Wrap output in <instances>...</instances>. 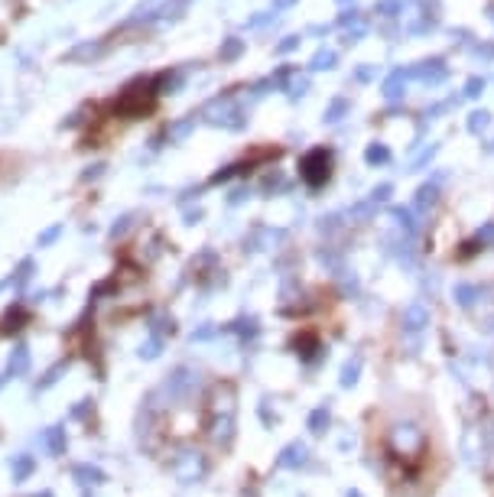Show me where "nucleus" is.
I'll return each instance as SVG.
<instances>
[{"label":"nucleus","instance_id":"f257e3e1","mask_svg":"<svg viewBox=\"0 0 494 497\" xmlns=\"http://www.w3.org/2000/svg\"><path fill=\"white\" fill-rule=\"evenodd\" d=\"M423 432L417 426H394L390 429V445L397 459H417V452H423Z\"/></svg>","mask_w":494,"mask_h":497},{"label":"nucleus","instance_id":"f03ea898","mask_svg":"<svg viewBox=\"0 0 494 497\" xmlns=\"http://www.w3.org/2000/svg\"><path fill=\"white\" fill-rule=\"evenodd\" d=\"M299 172H303V179L309 182V186L319 188L325 179H329V153H325V150H313V153H309V156L303 160Z\"/></svg>","mask_w":494,"mask_h":497},{"label":"nucleus","instance_id":"7ed1b4c3","mask_svg":"<svg viewBox=\"0 0 494 497\" xmlns=\"http://www.w3.org/2000/svg\"><path fill=\"white\" fill-rule=\"evenodd\" d=\"M449 75V66L446 59H423V62H417L413 68H407V78H417V82H429V84H439L442 78Z\"/></svg>","mask_w":494,"mask_h":497},{"label":"nucleus","instance_id":"20e7f679","mask_svg":"<svg viewBox=\"0 0 494 497\" xmlns=\"http://www.w3.org/2000/svg\"><path fill=\"white\" fill-rule=\"evenodd\" d=\"M403 91H407V72H403V68L390 72V75L384 78V84H380L384 101H400V98H403Z\"/></svg>","mask_w":494,"mask_h":497},{"label":"nucleus","instance_id":"39448f33","mask_svg":"<svg viewBox=\"0 0 494 497\" xmlns=\"http://www.w3.org/2000/svg\"><path fill=\"white\" fill-rule=\"evenodd\" d=\"M403 329L407 332H419V329H426L429 325V309L426 306H419V302H413V306H407L403 309Z\"/></svg>","mask_w":494,"mask_h":497},{"label":"nucleus","instance_id":"423d86ee","mask_svg":"<svg viewBox=\"0 0 494 497\" xmlns=\"http://www.w3.org/2000/svg\"><path fill=\"white\" fill-rule=\"evenodd\" d=\"M439 202V186L436 182H426V186L417 188V198H413V212H419V215H426L429 208Z\"/></svg>","mask_w":494,"mask_h":497},{"label":"nucleus","instance_id":"0eeeda50","mask_svg":"<svg viewBox=\"0 0 494 497\" xmlns=\"http://www.w3.org/2000/svg\"><path fill=\"white\" fill-rule=\"evenodd\" d=\"M348 111H352V101H348V98H335V101L325 107V117H322V121H325V124H338Z\"/></svg>","mask_w":494,"mask_h":497},{"label":"nucleus","instance_id":"6e6552de","mask_svg":"<svg viewBox=\"0 0 494 497\" xmlns=\"http://www.w3.org/2000/svg\"><path fill=\"white\" fill-rule=\"evenodd\" d=\"M390 218H394V221H397V225L403 228L407 235H413V231H417V212H413V208H390Z\"/></svg>","mask_w":494,"mask_h":497},{"label":"nucleus","instance_id":"1a4fd4ad","mask_svg":"<svg viewBox=\"0 0 494 497\" xmlns=\"http://www.w3.org/2000/svg\"><path fill=\"white\" fill-rule=\"evenodd\" d=\"M335 62H338V56H335V49H319L313 56V62H309V68H315V72H322V68H335Z\"/></svg>","mask_w":494,"mask_h":497},{"label":"nucleus","instance_id":"9d476101","mask_svg":"<svg viewBox=\"0 0 494 497\" xmlns=\"http://www.w3.org/2000/svg\"><path fill=\"white\" fill-rule=\"evenodd\" d=\"M374 212H377V202L364 198V202H358V205L348 208V218H352V221H368V218L374 215Z\"/></svg>","mask_w":494,"mask_h":497},{"label":"nucleus","instance_id":"9b49d317","mask_svg":"<svg viewBox=\"0 0 494 497\" xmlns=\"http://www.w3.org/2000/svg\"><path fill=\"white\" fill-rule=\"evenodd\" d=\"M241 52H244V39H238V36L225 39V43H221V49H218V56L225 59V62H231V59H238Z\"/></svg>","mask_w":494,"mask_h":497},{"label":"nucleus","instance_id":"f8f14e48","mask_svg":"<svg viewBox=\"0 0 494 497\" xmlns=\"http://www.w3.org/2000/svg\"><path fill=\"white\" fill-rule=\"evenodd\" d=\"M491 127V114L488 111H472L468 114V131L472 133H485Z\"/></svg>","mask_w":494,"mask_h":497},{"label":"nucleus","instance_id":"ddd939ff","mask_svg":"<svg viewBox=\"0 0 494 497\" xmlns=\"http://www.w3.org/2000/svg\"><path fill=\"white\" fill-rule=\"evenodd\" d=\"M364 160H368L370 166H380V163L390 160V150L384 147V143H370L368 150H364Z\"/></svg>","mask_w":494,"mask_h":497},{"label":"nucleus","instance_id":"4468645a","mask_svg":"<svg viewBox=\"0 0 494 497\" xmlns=\"http://www.w3.org/2000/svg\"><path fill=\"white\" fill-rule=\"evenodd\" d=\"M95 56H101V46H91V43H82L78 49H72L68 52V62H78V59H95Z\"/></svg>","mask_w":494,"mask_h":497},{"label":"nucleus","instance_id":"2eb2a0df","mask_svg":"<svg viewBox=\"0 0 494 497\" xmlns=\"http://www.w3.org/2000/svg\"><path fill=\"white\" fill-rule=\"evenodd\" d=\"M374 10L380 17H397V13H403V0H380Z\"/></svg>","mask_w":494,"mask_h":497},{"label":"nucleus","instance_id":"dca6fc26","mask_svg":"<svg viewBox=\"0 0 494 497\" xmlns=\"http://www.w3.org/2000/svg\"><path fill=\"white\" fill-rule=\"evenodd\" d=\"M358 371H361V357H354V361H348L342 371V384L345 387H352L354 380H358Z\"/></svg>","mask_w":494,"mask_h":497},{"label":"nucleus","instance_id":"f3484780","mask_svg":"<svg viewBox=\"0 0 494 497\" xmlns=\"http://www.w3.org/2000/svg\"><path fill=\"white\" fill-rule=\"evenodd\" d=\"M481 91H485V78H481V75H472V78L465 82V91H462V94H465V98H478Z\"/></svg>","mask_w":494,"mask_h":497},{"label":"nucleus","instance_id":"a211bd4d","mask_svg":"<svg viewBox=\"0 0 494 497\" xmlns=\"http://www.w3.org/2000/svg\"><path fill=\"white\" fill-rule=\"evenodd\" d=\"M390 195H394V186H390V182H380V186L370 188V202H377V205L380 202H387Z\"/></svg>","mask_w":494,"mask_h":497},{"label":"nucleus","instance_id":"6ab92c4d","mask_svg":"<svg viewBox=\"0 0 494 497\" xmlns=\"http://www.w3.org/2000/svg\"><path fill=\"white\" fill-rule=\"evenodd\" d=\"M192 127H195V117H189V121L176 124V127L170 131V140H182V137H189V133H192Z\"/></svg>","mask_w":494,"mask_h":497},{"label":"nucleus","instance_id":"aec40b11","mask_svg":"<svg viewBox=\"0 0 494 497\" xmlns=\"http://www.w3.org/2000/svg\"><path fill=\"white\" fill-rule=\"evenodd\" d=\"M475 296H478L475 286H456V299H458V306H472V302H475Z\"/></svg>","mask_w":494,"mask_h":497},{"label":"nucleus","instance_id":"412c9836","mask_svg":"<svg viewBox=\"0 0 494 497\" xmlns=\"http://www.w3.org/2000/svg\"><path fill=\"white\" fill-rule=\"evenodd\" d=\"M436 153H439V143H433V147H426V150L419 153L417 160L410 163V169H423V166H426V163H429V160H433V156H436Z\"/></svg>","mask_w":494,"mask_h":497},{"label":"nucleus","instance_id":"4be33fe9","mask_svg":"<svg viewBox=\"0 0 494 497\" xmlns=\"http://www.w3.org/2000/svg\"><path fill=\"white\" fill-rule=\"evenodd\" d=\"M354 78H358V82H374V78H377V66L364 62V66L358 68V72H354Z\"/></svg>","mask_w":494,"mask_h":497},{"label":"nucleus","instance_id":"5701e85b","mask_svg":"<svg viewBox=\"0 0 494 497\" xmlns=\"http://www.w3.org/2000/svg\"><path fill=\"white\" fill-rule=\"evenodd\" d=\"M186 7H189V0H172V3L163 7V17H182L179 10H186Z\"/></svg>","mask_w":494,"mask_h":497},{"label":"nucleus","instance_id":"b1692460","mask_svg":"<svg viewBox=\"0 0 494 497\" xmlns=\"http://www.w3.org/2000/svg\"><path fill=\"white\" fill-rule=\"evenodd\" d=\"M303 445H293V449H286V455H283V465H296V461H303Z\"/></svg>","mask_w":494,"mask_h":497},{"label":"nucleus","instance_id":"393cba45","mask_svg":"<svg viewBox=\"0 0 494 497\" xmlns=\"http://www.w3.org/2000/svg\"><path fill=\"white\" fill-rule=\"evenodd\" d=\"M306 88H309V82H306V78H296V82H290V98H303Z\"/></svg>","mask_w":494,"mask_h":497},{"label":"nucleus","instance_id":"a878e982","mask_svg":"<svg viewBox=\"0 0 494 497\" xmlns=\"http://www.w3.org/2000/svg\"><path fill=\"white\" fill-rule=\"evenodd\" d=\"M325 422H329V410H315V413H313V429L322 432Z\"/></svg>","mask_w":494,"mask_h":497},{"label":"nucleus","instance_id":"bb28decb","mask_svg":"<svg viewBox=\"0 0 494 497\" xmlns=\"http://www.w3.org/2000/svg\"><path fill=\"white\" fill-rule=\"evenodd\" d=\"M358 20H361V17H358V10H345V13H342V17H338V27H348V23H358Z\"/></svg>","mask_w":494,"mask_h":497},{"label":"nucleus","instance_id":"cd10ccee","mask_svg":"<svg viewBox=\"0 0 494 497\" xmlns=\"http://www.w3.org/2000/svg\"><path fill=\"white\" fill-rule=\"evenodd\" d=\"M299 46V36H286L280 46H276V52H293V49Z\"/></svg>","mask_w":494,"mask_h":497},{"label":"nucleus","instance_id":"c85d7f7f","mask_svg":"<svg viewBox=\"0 0 494 497\" xmlns=\"http://www.w3.org/2000/svg\"><path fill=\"white\" fill-rule=\"evenodd\" d=\"M361 36H364V27L348 29V39H345V43H348V46H352V43H361Z\"/></svg>","mask_w":494,"mask_h":497},{"label":"nucleus","instance_id":"c756f323","mask_svg":"<svg viewBox=\"0 0 494 497\" xmlns=\"http://www.w3.org/2000/svg\"><path fill=\"white\" fill-rule=\"evenodd\" d=\"M494 237V225H485V231H478V241H491Z\"/></svg>","mask_w":494,"mask_h":497},{"label":"nucleus","instance_id":"7c9ffc66","mask_svg":"<svg viewBox=\"0 0 494 497\" xmlns=\"http://www.w3.org/2000/svg\"><path fill=\"white\" fill-rule=\"evenodd\" d=\"M296 0H274V10H286V7H293Z\"/></svg>","mask_w":494,"mask_h":497},{"label":"nucleus","instance_id":"2f4dec72","mask_svg":"<svg viewBox=\"0 0 494 497\" xmlns=\"http://www.w3.org/2000/svg\"><path fill=\"white\" fill-rule=\"evenodd\" d=\"M478 56H481V59H491V56H494V46H485V49L478 46Z\"/></svg>","mask_w":494,"mask_h":497},{"label":"nucleus","instance_id":"473e14b6","mask_svg":"<svg viewBox=\"0 0 494 497\" xmlns=\"http://www.w3.org/2000/svg\"><path fill=\"white\" fill-rule=\"evenodd\" d=\"M488 20H491V23H494V3H491V7H488Z\"/></svg>","mask_w":494,"mask_h":497},{"label":"nucleus","instance_id":"72a5a7b5","mask_svg":"<svg viewBox=\"0 0 494 497\" xmlns=\"http://www.w3.org/2000/svg\"><path fill=\"white\" fill-rule=\"evenodd\" d=\"M338 3H348V0H338Z\"/></svg>","mask_w":494,"mask_h":497}]
</instances>
